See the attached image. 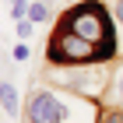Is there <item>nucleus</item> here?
<instances>
[{"instance_id": "nucleus-1", "label": "nucleus", "mask_w": 123, "mask_h": 123, "mask_svg": "<svg viewBox=\"0 0 123 123\" xmlns=\"http://www.w3.org/2000/svg\"><path fill=\"white\" fill-rule=\"evenodd\" d=\"M120 53L116 14L105 0H77L60 11L46 42V63L53 67H105Z\"/></svg>"}, {"instance_id": "nucleus-2", "label": "nucleus", "mask_w": 123, "mask_h": 123, "mask_svg": "<svg viewBox=\"0 0 123 123\" xmlns=\"http://www.w3.org/2000/svg\"><path fill=\"white\" fill-rule=\"evenodd\" d=\"M70 113H74V98L60 95L56 88H32L25 95V113L21 120L25 123H70Z\"/></svg>"}, {"instance_id": "nucleus-3", "label": "nucleus", "mask_w": 123, "mask_h": 123, "mask_svg": "<svg viewBox=\"0 0 123 123\" xmlns=\"http://www.w3.org/2000/svg\"><path fill=\"white\" fill-rule=\"evenodd\" d=\"M98 105H109V109H123V63H116L113 77H109V85H105L102 98Z\"/></svg>"}, {"instance_id": "nucleus-4", "label": "nucleus", "mask_w": 123, "mask_h": 123, "mask_svg": "<svg viewBox=\"0 0 123 123\" xmlns=\"http://www.w3.org/2000/svg\"><path fill=\"white\" fill-rule=\"evenodd\" d=\"M0 113L11 116V120L21 116V95L14 88V81H7V77H0Z\"/></svg>"}, {"instance_id": "nucleus-5", "label": "nucleus", "mask_w": 123, "mask_h": 123, "mask_svg": "<svg viewBox=\"0 0 123 123\" xmlns=\"http://www.w3.org/2000/svg\"><path fill=\"white\" fill-rule=\"evenodd\" d=\"M28 18L35 21V25H42V21H53V7H49L46 0H35V4H28Z\"/></svg>"}, {"instance_id": "nucleus-6", "label": "nucleus", "mask_w": 123, "mask_h": 123, "mask_svg": "<svg viewBox=\"0 0 123 123\" xmlns=\"http://www.w3.org/2000/svg\"><path fill=\"white\" fill-rule=\"evenodd\" d=\"M95 123H123V109H109V105H98V116Z\"/></svg>"}, {"instance_id": "nucleus-7", "label": "nucleus", "mask_w": 123, "mask_h": 123, "mask_svg": "<svg viewBox=\"0 0 123 123\" xmlns=\"http://www.w3.org/2000/svg\"><path fill=\"white\" fill-rule=\"evenodd\" d=\"M32 32H35V21H32V18H21V21H14V35H18L21 42H28V39H32Z\"/></svg>"}, {"instance_id": "nucleus-8", "label": "nucleus", "mask_w": 123, "mask_h": 123, "mask_svg": "<svg viewBox=\"0 0 123 123\" xmlns=\"http://www.w3.org/2000/svg\"><path fill=\"white\" fill-rule=\"evenodd\" d=\"M11 56L18 60V63H25V60L32 56V46H28V42H21V39H18V46H14V53H11Z\"/></svg>"}, {"instance_id": "nucleus-9", "label": "nucleus", "mask_w": 123, "mask_h": 123, "mask_svg": "<svg viewBox=\"0 0 123 123\" xmlns=\"http://www.w3.org/2000/svg\"><path fill=\"white\" fill-rule=\"evenodd\" d=\"M11 18H14V21L28 18V4H25V0H14V4H11Z\"/></svg>"}, {"instance_id": "nucleus-10", "label": "nucleus", "mask_w": 123, "mask_h": 123, "mask_svg": "<svg viewBox=\"0 0 123 123\" xmlns=\"http://www.w3.org/2000/svg\"><path fill=\"white\" fill-rule=\"evenodd\" d=\"M113 14H116V28H120V46H123V0H113Z\"/></svg>"}]
</instances>
